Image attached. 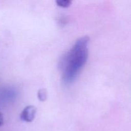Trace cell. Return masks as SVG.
I'll return each mask as SVG.
<instances>
[{"mask_svg":"<svg viewBox=\"0 0 131 131\" xmlns=\"http://www.w3.org/2000/svg\"><path fill=\"white\" fill-rule=\"evenodd\" d=\"M89 41L90 38L87 36L81 37L61 58L60 68L63 83L65 84L72 83L86 63Z\"/></svg>","mask_w":131,"mask_h":131,"instance_id":"obj_1","label":"cell"},{"mask_svg":"<svg viewBox=\"0 0 131 131\" xmlns=\"http://www.w3.org/2000/svg\"><path fill=\"white\" fill-rule=\"evenodd\" d=\"M4 122V119H3V116L2 113H0V127L3 124Z\"/></svg>","mask_w":131,"mask_h":131,"instance_id":"obj_5","label":"cell"},{"mask_svg":"<svg viewBox=\"0 0 131 131\" xmlns=\"http://www.w3.org/2000/svg\"><path fill=\"white\" fill-rule=\"evenodd\" d=\"M56 3L59 6L63 8H67L70 6L72 2L69 0H58L56 1Z\"/></svg>","mask_w":131,"mask_h":131,"instance_id":"obj_4","label":"cell"},{"mask_svg":"<svg viewBox=\"0 0 131 131\" xmlns=\"http://www.w3.org/2000/svg\"><path fill=\"white\" fill-rule=\"evenodd\" d=\"M38 98L39 99V101H42V102H43L46 100L47 97V91H46V89L44 88H42V89L39 90L38 92Z\"/></svg>","mask_w":131,"mask_h":131,"instance_id":"obj_3","label":"cell"},{"mask_svg":"<svg viewBox=\"0 0 131 131\" xmlns=\"http://www.w3.org/2000/svg\"><path fill=\"white\" fill-rule=\"evenodd\" d=\"M37 109L33 106H28L23 110L20 113L21 120L26 122H31L35 118Z\"/></svg>","mask_w":131,"mask_h":131,"instance_id":"obj_2","label":"cell"}]
</instances>
